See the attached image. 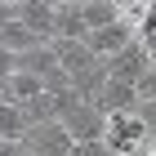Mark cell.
Returning <instances> with one entry per match:
<instances>
[{"instance_id":"10","label":"cell","mask_w":156,"mask_h":156,"mask_svg":"<svg viewBox=\"0 0 156 156\" xmlns=\"http://www.w3.org/2000/svg\"><path fill=\"white\" fill-rule=\"evenodd\" d=\"M27 129H31V116H27L18 103H0V138H9V143H23Z\"/></svg>"},{"instance_id":"4","label":"cell","mask_w":156,"mask_h":156,"mask_svg":"<svg viewBox=\"0 0 156 156\" xmlns=\"http://www.w3.org/2000/svg\"><path fill=\"white\" fill-rule=\"evenodd\" d=\"M134 40H138V27H134L129 18H120V23H112V27H98V31H89V40H85V45H89L98 58L107 62L112 54H120V49H125V45H134Z\"/></svg>"},{"instance_id":"14","label":"cell","mask_w":156,"mask_h":156,"mask_svg":"<svg viewBox=\"0 0 156 156\" xmlns=\"http://www.w3.org/2000/svg\"><path fill=\"white\" fill-rule=\"evenodd\" d=\"M13 72H18V54H13V49H5V45H0V80H9Z\"/></svg>"},{"instance_id":"2","label":"cell","mask_w":156,"mask_h":156,"mask_svg":"<svg viewBox=\"0 0 156 156\" xmlns=\"http://www.w3.org/2000/svg\"><path fill=\"white\" fill-rule=\"evenodd\" d=\"M103 67H107V76H112V80L143 85V76L152 72V49H147V40H134V45H125L120 54H112Z\"/></svg>"},{"instance_id":"18","label":"cell","mask_w":156,"mask_h":156,"mask_svg":"<svg viewBox=\"0 0 156 156\" xmlns=\"http://www.w3.org/2000/svg\"><path fill=\"white\" fill-rule=\"evenodd\" d=\"M0 5H23V0H0Z\"/></svg>"},{"instance_id":"6","label":"cell","mask_w":156,"mask_h":156,"mask_svg":"<svg viewBox=\"0 0 156 156\" xmlns=\"http://www.w3.org/2000/svg\"><path fill=\"white\" fill-rule=\"evenodd\" d=\"M18 18H23L40 40H58V9L45 5V0H23L18 5Z\"/></svg>"},{"instance_id":"13","label":"cell","mask_w":156,"mask_h":156,"mask_svg":"<svg viewBox=\"0 0 156 156\" xmlns=\"http://www.w3.org/2000/svg\"><path fill=\"white\" fill-rule=\"evenodd\" d=\"M80 9H85V23H89V31H98V27H112V23H120V18H125L116 0H85Z\"/></svg>"},{"instance_id":"11","label":"cell","mask_w":156,"mask_h":156,"mask_svg":"<svg viewBox=\"0 0 156 156\" xmlns=\"http://www.w3.org/2000/svg\"><path fill=\"white\" fill-rule=\"evenodd\" d=\"M0 45L13 49V54H27V49H36V45H49V40H40L31 27L23 23V18H13L9 27H0Z\"/></svg>"},{"instance_id":"12","label":"cell","mask_w":156,"mask_h":156,"mask_svg":"<svg viewBox=\"0 0 156 156\" xmlns=\"http://www.w3.org/2000/svg\"><path fill=\"white\" fill-rule=\"evenodd\" d=\"M58 40H89V23L80 5H58Z\"/></svg>"},{"instance_id":"16","label":"cell","mask_w":156,"mask_h":156,"mask_svg":"<svg viewBox=\"0 0 156 156\" xmlns=\"http://www.w3.org/2000/svg\"><path fill=\"white\" fill-rule=\"evenodd\" d=\"M0 156H31L27 143H9V138H0Z\"/></svg>"},{"instance_id":"8","label":"cell","mask_w":156,"mask_h":156,"mask_svg":"<svg viewBox=\"0 0 156 156\" xmlns=\"http://www.w3.org/2000/svg\"><path fill=\"white\" fill-rule=\"evenodd\" d=\"M58 67L62 62H58V54H54V45H36V49H27V54H18V72H31V76H40V80H49Z\"/></svg>"},{"instance_id":"9","label":"cell","mask_w":156,"mask_h":156,"mask_svg":"<svg viewBox=\"0 0 156 156\" xmlns=\"http://www.w3.org/2000/svg\"><path fill=\"white\" fill-rule=\"evenodd\" d=\"M0 85H5V103H18V107L45 94V80H40V76H31V72H13L9 80H0Z\"/></svg>"},{"instance_id":"1","label":"cell","mask_w":156,"mask_h":156,"mask_svg":"<svg viewBox=\"0 0 156 156\" xmlns=\"http://www.w3.org/2000/svg\"><path fill=\"white\" fill-rule=\"evenodd\" d=\"M152 138L156 134L143 120V112H116V116H107V147L116 156H138Z\"/></svg>"},{"instance_id":"3","label":"cell","mask_w":156,"mask_h":156,"mask_svg":"<svg viewBox=\"0 0 156 156\" xmlns=\"http://www.w3.org/2000/svg\"><path fill=\"white\" fill-rule=\"evenodd\" d=\"M23 143L31 147V156H72V152H76V138L67 134V125H62V120H45V125H31Z\"/></svg>"},{"instance_id":"17","label":"cell","mask_w":156,"mask_h":156,"mask_svg":"<svg viewBox=\"0 0 156 156\" xmlns=\"http://www.w3.org/2000/svg\"><path fill=\"white\" fill-rule=\"evenodd\" d=\"M116 5H120V9H129V5H134V0H116Z\"/></svg>"},{"instance_id":"5","label":"cell","mask_w":156,"mask_h":156,"mask_svg":"<svg viewBox=\"0 0 156 156\" xmlns=\"http://www.w3.org/2000/svg\"><path fill=\"white\" fill-rule=\"evenodd\" d=\"M49 45H54V54H58V62L62 67H67V72H72V80H80V76H89L98 67V54L89 45H85V40H49Z\"/></svg>"},{"instance_id":"7","label":"cell","mask_w":156,"mask_h":156,"mask_svg":"<svg viewBox=\"0 0 156 156\" xmlns=\"http://www.w3.org/2000/svg\"><path fill=\"white\" fill-rule=\"evenodd\" d=\"M94 107H103L107 116H116V112H138L143 98H138V85H125V80H112L107 76V85H103V94H98Z\"/></svg>"},{"instance_id":"15","label":"cell","mask_w":156,"mask_h":156,"mask_svg":"<svg viewBox=\"0 0 156 156\" xmlns=\"http://www.w3.org/2000/svg\"><path fill=\"white\" fill-rule=\"evenodd\" d=\"M72 156H112V147L107 143H76Z\"/></svg>"}]
</instances>
